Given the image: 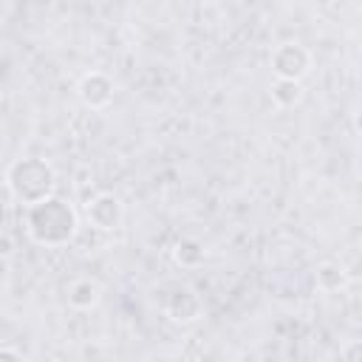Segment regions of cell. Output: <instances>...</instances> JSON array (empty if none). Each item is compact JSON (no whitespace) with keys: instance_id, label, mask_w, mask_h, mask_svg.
Wrapping results in <instances>:
<instances>
[{"instance_id":"8","label":"cell","mask_w":362,"mask_h":362,"mask_svg":"<svg viewBox=\"0 0 362 362\" xmlns=\"http://www.w3.org/2000/svg\"><path fill=\"white\" fill-rule=\"evenodd\" d=\"M342 283H345V272H342L339 263H322V266L317 269V286H320L322 291H334V288H339Z\"/></svg>"},{"instance_id":"9","label":"cell","mask_w":362,"mask_h":362,"mask_svg":"<svg viewBox=\"0 0 362 362\" xmlns=\"http://www.w3.org/2000/svg\"><path fill=\"white\" fill-rule=\"evenodd\" d=\"M0 356H17V351H6V348H0Z\"/></svg>"},{"instance_id":"1","label":"cell","mask_w":362,"mask_h":362,"mask_svg":"<svg viewBox=\"0 0 362 362\" xmlns=\"http://www.w3.org/2000/svg\"><path fill=\"white\" fill-rule=\"evenodd\" d=\"M25 229L42 246H62L76 235V212L65 201L48 195L25 206Z\"/></svg>"},{"instance_id":"4","label":"cell","mask_w":362,"mask_h":362,"mask_svg":"<svg viewBox=\"0 0 362 362\" xmlns=\"http://www.w3.org/2000/svg\"><path fill=\"white\" fill-rule=\"evenodd\" d=\"M122 201L113 192H99L88 201V221L96 229H116L122 223Z\"/></svg>"},{"instance_id":"3","label":"cell","mask_w":362,"mask_h":362,"mask_svg":"<svg viewBox=\"0 0 362 362\" xmlns=\"http://www.w3.org/2000/svg\"><path fill=\"white\" fill-rule=\"evenodd\" d=\"M311 68V54L300 42H283L272 51V71L277 79H303Z\"/></svg>"},{"instance_id":"7","label":"cell","mask_w":362,"mask_h":362,"mask_svg":"<svg viewBox=\"0 0 362 362\" xmlns=\"http://www.w3.org/2000/svg\"><path fill=\"white\" fill-rule=\"evenodd\" d=\"M300 96H303V88H300L297 79H277V82L272 85V99H274V105H280V107L297 105Z\"/></svg>"},{"instance_id":"5","label":"cell","mask_w":362,"mask_h":362,"mask_svg":"<svg viewBox=\"0 0 362 362\" xmlns=\"http://www.w3.org/2000/svg\"><path fill=\"white\" fill-rule=\"evenodd\" d=\"M79 99L88 107H105L113 99V82L105 74L93 71V74L82 76V82H79Z\"/></svg>"},{"instance_id":"6","label":"cell","mask_w":362,"mask_h":362,"mask_svg":"<svg viewBox=\"0 0 362 362\" xmlns=\"http://www.w3.org/2000/svg\"><path fill=\"white\" fill-rule=\"evenodd\" d=\"M68 300H71V305H76V308H90V305H96V300H99V283L90 280V277L74 280V283L68 286Z\"/></svg>"},{"instance_id":"2","label":"cell","mask_w":362,"mask_h":362,"mask_svg":"<svg viewBox=\"0 0 362 362\" xmlns=\"http://www.w3.org/2000/svg\"><path fill=\"white\" fill-rule=\"evenodd\" d=\"M6 187L8 192L20 201V204H37L48 195H54V187H57V175L51 170L48 161L42 158H17L8 170H6Z\"/></svg>"}]
</instances>
